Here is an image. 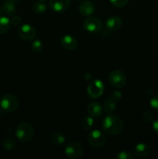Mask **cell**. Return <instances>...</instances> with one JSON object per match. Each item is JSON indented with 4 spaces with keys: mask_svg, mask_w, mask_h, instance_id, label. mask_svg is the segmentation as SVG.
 <instances>
[{
    "mask_svg": "<svg viewBox=\"0 0 158 159\" xmlns=\"http://www.w3.org/2000/svg\"><path fill=\"white\" fill-rule=\"evenodd\" d=\"M104 132L109 135H117L123 129L122 120L116 115L108 114L103 119L102 124Z\"/></svg>",
    "mask_w": 158,
    "mask_h": 159,
    "instance_id": "obj_1",
    "label": "cell"
},
{
    "mask_svg": "<svg viewBox=\"0 0 158 159\" xmlns=\"http://www.w3.org/2000/svg\"><path fill=\"white\" fill-rule=\"evenodd\" d=\"M34 136V129L29 123H21L15 130V137L20 142L27 143L33 139Z\"/></svg>",
    "mask_w": 158,
    "mask_h": 159,
    "instance_id": "obj_2",
    "label": "cell"
},
{
    "mask_svg": "<svg viewBox=\"0 0 158 159\" xmlns=\"http://www.w3.org/2000/svg\"><path fill=\"white\" fill-rule=\"evenodd\" d=\"M20 102L18 98L12 94H6L0 100V107L6 112H14L18 109Z\"/></svg>",
    "mask_w": 158,
    "mask_h": 159,
    "instance_id": "obj_3",
    "label": "cell"
},
{
    "mask_svg": "<svg viewBox=\"0 0 158 159\" xmlns=\"http://www.w3.org/2000/svg\"><path fill=\"white\" fill-rule=\"evenodd\" d=\"M84 152L83 147L77 141H71L67 144L64 153L68 158L71 159H78L82 156Z\"/></svg>",
    "mask_w": 158,
    "mask_h": 159,
    "instance_id": "obj_4",
    "label": "cell"
},
{
    "mask_svg": "<svg viewBox=\"0 0 158 159\" xmlns=\"http://www.w3.org/2000/svg\"><path fill=\"white\" fill-rule=\"evenodd\" d=\"M87 139L90 145L94 148H102L106 141L105 135L99 130H94L90 132L87 136Z\"/></svg>",
    "mask_w": 158,
    "mask_h": 159,
    "instance_id": "obj_5",
    "label": "cell"
},
{
    "mask_svg": "<svg viewBox=\"0 0 158 159\" xmlns=\"http://www.w3.org/2000/svg\"><path fill=\"white\" fill-rule=\"evenodd\" d=\"M103 23L102 20L95 16H88L83 23V27L90 33H99L102 30Z\"/></svg>",
    "mask_w": 158,
    "mask_h": 159,
    "instance_id": "obj_6",
    "label": "cell"
},
{
    "mask_svg": "<svg viewBox=\"0 0 158 159\" xmlns=\"http://www.w3.org/2000/svg\"><path fill=\"white\" fill-rule=\"evenodd\" d=\"M108 80L113 87L120 89L122 88L126 83V76L123 71L120 70H114L110 73Z\"/></svg>",
    "mask_w": 158,
    "mask_h": 159,
    "instance_id": "obj_7",
    "label": "cell"
},
{
    "mask_svg": "<svg viewBox=\"0 0 158 159\" xmlns=\"http://www.w3.org/2000/svg\"><path fill=\"white\" fill-rule=\"evenodd\" d=\"M104 89H105V86H104L103 82L99 79H94L88 85L87 91L90 97L92 99H97L102 96Z\"/></svg>",
    "mask_w": 158,
    "mask_h": 159,
    "instance_id": "obj_8",
    "label": "cell"
},
{
    "mask_svg": "<svg viewBox=\"0 0 158 159\" xmlns=\"http://www.w3.org/2000/svg\"><path fill=\"white\" fill-rule=\"evenodd\" d=\"M18 35L24 41H31L35 38L37 31L29 24H23L18 29Z\"/></svg>",
    "mask_w": 158,
    "mask_h": 159,
    "instance_id": "obj_9",
    "label": "cell"
},
{
    "mask_svg": "<svg viewBox=\"0 0 158 159\" xmlns=\"http://www.w3.org/2000/svg\"><path fill=\"white\" fill-rule=\"evenodd\" d=\"M71 0H50L49 7L56 12H65L69 8Z\"/></svg>",
    "mask_w": 158,
    "mask_h": 159,
    "instance_id": "obj_10",
    "label": "cell"
},
{
    "mask_svg": "<svg viewBox=\"0 0 158 159\" xmlns=\"http://www.w3.org/2000/svg\"><path fill=\"white\" fill-rule=\"evenodd\" d=\"M122 20L118 16H112L107 19L105 22V26L111 31H117L122 26Z\"/></svg>",
    "mask_w": 158,
    "mask_h": 159,
    "instance_id": "obj_11",
    "label": "cell"
},
{
    "mask_svg": "<svg viewBox=\"0 0 158 159\" xmlns=\"http://www.w3.org/2000/svg\"><path fill=\"white\" fill-rule=\"evenodd\" d=\"M61 46L68 51H73L77 47V41L74 37L71 35H65L60 40Z\"/></svg>",
    "mask_w": 158,
    "mask_h": 159,
    "instance_id": "obj_12",
    "label": "cell"
},
{
    "mask_svg": "<svg viewBox=\"0 0 158 159\" xmlns=\"http://www.w3.org/2000/svg\"><path fill=\"white\" fill-rule=\"evenodd\" d=\"M78 10L81 15H82L83 16H89L94 13L95 7L91 2L84 1L79 5Z\"/></svg>",
    "mask_w": 158,
    "mask_h": 159,
    "instance_id": "obj_13",
    "label": "cell"
},
{
    "mask_svg": "<svg viewBox=\"0 0 158 159\" xmlns=\"http://www.w3.org/2000/svg\"><path fill=\"white\" fill-rule=\"evenodd\" d=\"M102 112H103V108L99 102H92L88 104V113L91 117H99L102 116Z\"/></svg>",
    "mask_w": 158,
    "mask_h": 159,
    "instance_id": "obj_14",
    "label": "cell"
},
{
    "mask_svg": "<svg viewBox=\"0 0 158 159\" xmlns=\"http://www.w3.org/2000/svg\"><path fill=\"white\" fill-rule=\"evenodd\" d=\"M150 146L145 143H140L137 144L134 149L135 156L139 158H144L150 154Z\"/></svg>",
    "mask_w": 158,
    "mask_h": 159,
    "instance_id": "obj_15",
    "label": "cell"
},
{
    "mask_svg": "<svg viewBox=\"0 0 158 159\" xmlns=\"http://www.w3.org/2000/svg\"><path fill=\"white\" fill-rule=\"evenodd\" d=\"M2 10L3 13L7 16H15L16 8H15V4L13 2L7 1L3 4Z\"/></svg>",
    "mask_w": 158,
    "mask_h": 159,
    "instance_id": "obj_16",
    "label": "cell"
},
{
    "mask_svg": "<svg viewBox=\"0 0 158 159\" xmlns=\"http://www.w3.org/2000/svg\"><path fill=\"white\" fill-rule=\"evenodd\" d=\"M50 141L55 146H60L65 142V137L62 133L55 132L51 135Z\"/></svg>",
    "mask_w": 158,
    "mask_h": 159,
    "instance_id": "obj_17",
    "label": "cell"
},
{
    "mask_svg": "<svg viewBox=\"0 0 158 159\" xmlns=\"http://www.w3.org/2000/svg\"><path fill=\"white\" fill-rule=\"evenodd\" d=\"M10 25V20L8 17L0 16V34H6L9 30Z\"/></svg>",
    "mask_w": 158,
    "mask_h": 159,
    "instance_id": "obj_18",
    "label": "cell"
},
{
    "mask_svg": "<svg viewBox=\"0 0 158 159\" xmlns=\"http://www.w3.org/2000/svg\"><path fill=\"white\" fill-rule=\"evenodd\" d=\"M46 9H47V6L45 4L44 2H34L33 5V9L37 14L43 13V12H46Z\"/></svg>",
    "mask_w": 158,
    "mask_h": 159,
    "instance_id": "obj_19",
    "label": "cell"
},
{
    "mask_svg": "<svg viewBox=\"0 0 158 159\" xmlns=\"http://www.w3.org/2000/svg\"><path fill=\"white\" fill-rule=\"evenodd\" d=\"M94 124V120H93V117L88 116H85L82 118L81 120V126L82 128L85 130H88L93 127Z\"/></svg>",
    "mask_w": 158,
    "mask_h": 159,
    "instance_id": "obj_20",
    "label": "cell"
},
{
    "mask_svg": "<svg viewBox=\"0 0 158 159\" xmlns=\"http://www.w3.org/2000/svg\"><path fill=\"white\" fill-rule=\"evenodd\" d=\"M16 146V142H15V139L12 138H5L3 141V147L5 149L8 151H12L15 148Z\"/></svg>",
    "mask_w": 158,
    "mask_h": 159,
    "instance_id": "obj_21",
    "label": "cell"
},
{
    "mask_svg": "<svg viewBox=\"0 0 158 159\" xmlns=\"http://www.w3.org/2000/svg\"><path fill=\"white\" fill-rule=\"evenodd\" d=\"M103 108L105 113L111 114V113H113V112L115 111V110H116V102L112 101L110 99H107V100H105V102H104Z\"/></svg>",
    "mask_w": 158,
    "mask_h": 159,
    "instance_id": "obj_22",
    "label": "cell"
},
{
    "mask_svg": "<svg viewBox=\"0 0 158 159\" xmlns=\"http://www.w3.org/2000/svg\"><path fill=\"white\" fill-rule=\"evenodd\" d=\"M43 49V43L40 40H36L31 44V50L34 53H39Z\"/></svg>",
    "mask_w": 158,
    "mask_h": 159,
    "instance_id": "obj_23",
    "label": "cell"
},
{
    "mask_svg": "<svg viewBox=\"0 0 158 159\" xmlns=\"http://www.w3.org/2000/svg\"><path fill=\"white\" fill-rule=\"evenodd\" d=\"M115 158L116 159H133L134 158V155L129 152H126V151H122V152H119L117 155L115 156Z\"/></svg>",
    "mask_w": 158,
    "mask_h": 159,
    "instance_id": "obj_24",
    "label": "cell"
},
{
    "mask_svg": "<svg viewBox=\"0 0 158 159\" xmlns=\"http://www.w3.org/2000/svg\"><path fill=\"white\" fill-rule=\"evenodd\" d=\"M142 119L144 122L150 123L153 122V113L149 111H144L142 114Z\"/></svg>",
    "mask_w": 158,
    "mask_h": 159,
    "instance_id": "obj_25",
    "label": "cell"
},
{
    "mask_svg": "<svg viewBox=\"0 0 158 159\" xmlns=\"http://www.w3.org/2000/svg\"><path fill=\"white\" fill-rule=\"evenodd\" d=\"M113 6L117 8H121L125 6L128 3L129 0H109Z\"/></svg>",
    "mask_w": 158,
    "mask_h": 159,
    "instance_id": "obj_26",
    "label": "cell"
},
{
    "mask_svg": "<svg viewBox=\"0 0 158 159\" xmlns=\"http://www.w3.org/2000/svg\"><path fill=\"white\" fill-rule=\"evenodd\" d=\"M150 104L151 108L158 113V95H156L150 99Z\"/></svg>",
    "mask_w": 158,
    "mask_h": 159,
    "instance_id": "obj_27",
    "label": "cell"
},
{
    "mask_svg": "<svg viewBox=\"0 0 158 159\" xmlns=\"http://www.w3.org/2000/svg\"><path fill=\"white\" fill-rule=\"evenodd\" d=\"M121 98H122V93L119 91H114L110 95V99L115 102L120 100Z\"/></svg>",
    "mask_w": 158,
    "mask_h": 159,
    "instance_id": "obj_28",
    "label": "cell"
},
{
    "mask_svg": "<svg viewBox=\"0 0 158 159\" xmlns=\"http://www.w3.org/2000/svg\"><path fill=\"white\" fill-rule=\"evenodd\" d=\"M10 23L12 25L14 26H17V25H20L22 23V18L19 16H12V19L10 20Z\"/></svg>",
    "mask_w": 158,
    "mask_h": 159,
    "instance_id": "obj_29",
    "label": "cell"
},
{
    "mask_svg": "<svg viewBox=\"0 0 158 159\" xmlns=\"http://www.w3.org/2000/svg\"><path fill=\"white\" fill-rule=\"evenodd\" d=\"M152 127H153V130H154L156 133L158 134V119H156V120H154L152 124Z\"/></svg>",
    "mask_w": 158,
    "mask_h": 159,
    "instance_id": "obj_30",
    "label": "cell"
},
{
    "mask_svg": "<svg viewBox=\"0 0 158 159\" xmlns=\"http://www.w3.org/2000/svg\"><path fill=\"white\" fill-rule=\"evenodd\" d=\"M8 1H9V2H13L14 4H15V3H17L19 1H20V0H8Z\"/></svg>",
    "mask_w": 158,
    "mask_h": 159,
    "instance_id": "obj_31",
    "label": "cell"
},
{
    "mask_svg": "<svg viewBox=\"0 0 158 159\" xmlns=\"http://www.w3.org/2000/svg\"><path fill=\"white\" fill-rule=\"evenodd\" d=\"M2 9H0V16L2 15Z\"/></svg>",
    "mask_w": 158,
    "mask_h": 159,
    "instance_id": "obj_32",
    "label": "cell"
},
{
    "mask_svg": "<svg viewBox=\"0 0 158 159\" xmlns=\"http://www.w3.org/2000/svg\"><path fill=\"white\" fill-rule=\"evenodd\" d=\"M39 1H41V2H46V0H39Z\"/></svg>",
    "mask_w": 158,
    "mask_h": 159,
    "instance_id": "obj_33",
    "label": "cell"
},
{
    "mask_svg": "<svg viewBox=\"0 0 158 159\" xmlns=\"http://www.w3.org/2000/svg\"><path fill=\"white\" fill-rule=\"evenodd\" d=\"M1 114H2V111H1V110H0V116H1Z\"/></svg>",
    "mask_w": 158,
    "mask_h": 159,
    "instance_id": "obj_34",
    "label": "cell"
},
{
    "mask_svg": "<svg viewBox=\"0 0 158 159\" xmlns=\"http://www.w3.org/2000/svg\"><path fill=\"white\" fill-rule=\"evenodd\" d=\"M77 1H82V0H77Z\"/></svg>",
    "mask_w": 158,
    "mask_h": 159,
    "instance_id": "obj_35",
    "label": "cell"
},
{
    "mask_svg": "<svg viewBox=\"0 0 158 159\" xmlns=\"http://www.w3.org/2000/svg\"><path fill=\"white\" fill-rule=\"evenodd\" d=\"M0 96H1V93H0Z\"/></svg>",
    "mask_w": 158,
    "mask_h": 159,
    "instance_id": "obj_36",
    "label": "cell"
},
{
    "mask_svg": "<svg viewBox=\"0 0 158 159\" xmlns=\"http://www.w3.org/2000/svg\"><path fill=\"white\" fill-rule=\"evenodd\" d=\"M0 158H1V157H0Z\"/></svg>",
    "mask_w": 158,
    "mask_h": 159,
    "instance_id": "obj_37",
    "label": "cell"
}]
</instances>
